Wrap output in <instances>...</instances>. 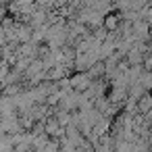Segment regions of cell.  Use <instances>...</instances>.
Listing matches in <instances>:
<instances>
[{
  "label": "cell",
  "mask_w": 152,
  "mask_h": 152,
  "mask_svg": "<svg viewBox=\"0 0 152 152\" xmlns=\"http://www.w3.org/2000/svg\"><path fill=\"white\" fill-rule=\"evenodd\" d=\"M115 25H117V17H113V15H110V17H106V27H108V29H113Z\"/></svg>",
  "instance_id": "cell-1"
}]
</instances>
